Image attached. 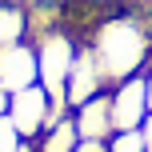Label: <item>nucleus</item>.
<instances>
[{
  "label": "nucleus",
  "instance_id": "nucleus-1",
  "mask_svg": "<svg viewBox=\"0 0 152 152\" xmlns=\"http://www.w3.org/2000/svg\"><path fill=\"white\" fill-rule=\"evenodd\" d=\"M84 44L96 52L108 84H120L128 76H140L152 60V24L132 8H108L100 24L88 32Z\"/></svg>",
  "mask_w": 152,
  "mask_h": 152
},
{
  "label": "nucleus",
  "instance_id": "nucleus-2",
  "mask_svg": "<svg viewBox=\"0 0 152 152\" xmlns=\"http://www.w3.org/2000/svg\"><path fill=\"white\" fill-rule=\"evenodd\" d=\"M32 44H36L40 88H44L48 96H64V84H68V72H72V60H76L80 40H76L68 28H52L40 40H32Z\"/></svg>",
  "mask_w": 152,
  "mask_h": 152
},
{
  "label": "nucleus",
  "instance_id": "nucleus-3",
  "mask_svg": "<svg viewBox=\"0 0 152 152\" xmlns=\"http://www.w3.org/2000/svg\"><path fill=\"white\" fill-rule=\"evenodd\" d=\"M108 100H112V124H116V132H136L140 124L148 120V112H152V108H148L144 72L112 84V88H108Z\"/></svg>",
  "mask_w": 152,
  "mask_h": 152
},
{
  "label": "nucleus",
  "instance_id": "nucleus-4",
  "mask_svg": "<svg viewBox=\"0 0 152 152\" xmlns=\"http://www.w3.org/2000/svg\"><path fill=\"white\" fill-rule=\"evenodd\" d=\"M112 84H108L104 68H100L96 52H92L88 44L76 48V60H72V72H68V84H64V100H68V108H80L88 104L92 96H100V92H108Z\"/></svg>",
  "mask_w": 152,
  "mask_h": 152
},
{
  "label": "nucleus",
  "instance_id": "nucleus-5",
  "mask_svg": "<svg viewBox=\"0 0 152 152\" xmlns=\"http://www.w3.org/2000/svg\"><path fill=\"white\" fill-rule=\"evenodd\" d=\"M48 108H52V96H48L40 84H32V88H24V92H12L8 120L16 124V132H20L24 140H32V144H36L40 132L48 128Z\"/></svg>",
  "mask_w": 152,
  "mask_h": 152
},
{
  "label": "nucleus",
  "instance_id": "nucleus-6",
  "mask_svg": "<svg viewBox=\"0 0 152 152\" xmlns=\"http://www.w3.org/2000/svg\"><path fill=\"white\" fill-rule=\"evenodd\" d=\"M0 84L8 92H24L32 84H40V68H36V44L20 40L12 48H0Z\"/></svg>",
  "mask_w": 152,
  "mask_h": 152
},
{
  "label": "nucleus",
  "instance_id": "nucleus-7",
  "mask_svg": "<svg viewBox=\"0 0 152 152\" xmlns=\"http://www.w3.org/2000/svg\"><path fill=\"white\" fill-rule=\"evenodd\" d=\"M72 120H76L80 140H112L116 124H112V100H108V92H100L88 104L72 108Z\"/></svg>",
  "mask_w": 152,
  "mask_h": 152
},
{
  "label": "nucleus",
  "instance_id": "nucleus-8",
  "mask_svg": "<svg viewBox=\"0 0 152 152\" xmlns=\"http://www.w3.org/2000/svg\"><path fill=\"white\" fill-rule=\"evenodd\" d=\"M28 40V12L20 0H0V48Z\"/></svg>",
  "mask_w": 152,
  "mask_h": 152
},
{
  "label": "nucleus",
  "instance_id": "nucleus-9",
  "mask_svg": "<svg viewBox=\"0 0 152 152\" xmlns=\"http://www.w3.org/2000/svg\"><path fill=\"white\" fill-rule=\"evenodd\" d=\"M76 144H80L76 120H72V116H64L60 124H52V128H44V132H40L36 152H76Z\"/></svg>",
  "mask_w": 152,
  "mask_h": 152
},
{
  "label": "nucleus",
  "instance_id": "nucleus-10",
  "mask_svg": "<svg viewBox=\"0 0 152 152\" xmlns=\"http://www.w3.org/2000/svg\"><path fill=\"white\" fill-rule=\"evenodd\" d=\"M108 152H144L140 128H136V132H112V140H108Z\"/></svg>",
  "mask_w": 152,
  "mask_h": 152
},
{
  "label": "nucleus",
  "instance_id": "nucleus-11",
  "mask_svg": "<svg viewBox=\"0 0 152 152\" xmlns=\"http://www.w3.org/2000/svg\"><path fill=\"white\" fill-rule=\"evenodd\" d=\"M20 144H24V136L16 132V124L8 116H0V152H16Z\"/></svg>",
  "mask_w": 152,
  "mask_h": 152
},
{
  "label": "nucleus",
  "instance_id": "nucleus-12",
  "mask_svg": "<svg viewBox=\"0 0 152 152\" xmlns=\"http://www.w3.org/2000/svg\"><path fill=\"white\" fill-rule=\"evenodd\" d=\"M76 152H108V140H80Z\"/></svg>",
  "mask_w": 152,
  "mask_h": 152
},
{
  "label": "nucleus",
  "instance_id": "nucleus-13",
  "mask_svg": "<svg viewBox=\"0 0 152 152\" xmlns=\"http://www.w3.org/2000/svg\"><path fill=\"white\" fill-rule=\"evenodd\" d=\"M140 140H144V152H152V112H148V120L140 124Z\"/></svg>",
  "mask_w": 152,
  "mask_h": 152
},
{
  "label": "nucleus",
  "instance_id": "nucleus-14",
  "mask_svg": "<svg viewBox=\"0 0 152 152\" xmlns=\"http://www.w3.org/2000/svg\"><path fill=\"white\" fill-rule=\"evenodd\" d=\"M8 104H12V92L0 84V116H8Z\"/></svg>",
  "mask_w": 152,
  "mask_h": 152
},
{
  "label": "nucleus",
  "instance_id": "nucleus-15",
  "mask_svg": "<svg viewBox=\"0 0 152 152\" xmlns=\"http://www.w3.org/2000/svg\"><path fill=\"white\" fill-rule=\"evenodd\" d=\"M144 84H148V108H152V60H148V68H144Z\"/></svg>",
  "mask_w": 152,
  "mask_h": 152
},
{
  "label": "nucleus",
  "instance_id": "nucleus-16",
  "mask_svg": "<svg viewBox=\"0 0 152 152\" xmlns=\"http://www.w3.org/2000/svg\"><path fill=\"white\" fill-rule=\"evenodd\" d=\"M16 152H36V144H32V140H24V144L16 148Z\"/></svg>",
  "mask_w": 152,
  "mask_h": 152
}]
</instances>
